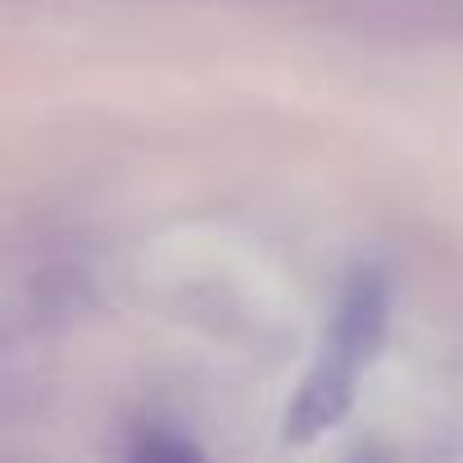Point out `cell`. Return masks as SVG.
<instances>
[{
    "label": "cell",
    "mask_w": 463,
    "mask_h": 463,
    "mask_svg": "<svg viewBox=\"0 0 463 463\" xmlns=\"http://www.w3.org/2000/svg\"><path fill=\"white\" fill-rule=\"evenodd\" d=\"M382 332H386V287L377 273H359V278H350V287L336 305L332 336H327L318 364L309 368V377L300 382V391L282 418L287 440L305 445L345 418V409L354 400L359 368L373 359Z\"/></svg>",
    "instance_id": "cell-1"
}]
</instances>
